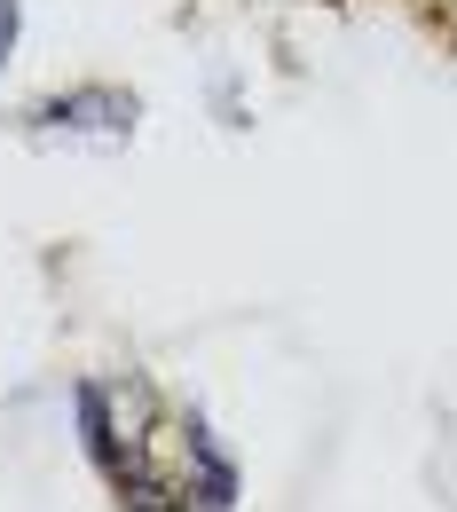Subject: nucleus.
<instances>
[{"label":"nucleus","mask_w":457,"mask_h":512,"mask_svg":"<svg viewBox=\"0 0 457 512\" xmlns=\"http://www.w3.org/2000/svg\"><path fill=\"white\" fill-rule=\"evenodd\" d=\"M16 40H24V0H0V71L16 64Z\"/></svg>","instance_id":"obj_2"},{"label":"nucleus","mask_w":457,"mask_h":512,"mask_svg":"<svg viewBox=\"0 0 457 512\" xmlns=\"http://www.w3.org/2000/svg\"><path fill=\"white\" fill-rule=\"evenodd\" d=\"M142 127V95L134 87H64V95H48V103H32L24 111V134L40 142V150H119L134 142Z\"/></svg>","instance_id":"obj_1"}]
</instances>
